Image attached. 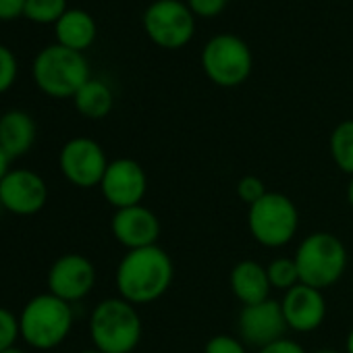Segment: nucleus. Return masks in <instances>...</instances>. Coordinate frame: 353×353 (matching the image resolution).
Wrapping results in <instances>:
<instances>
[{"label":"nucleus","instance_id":"nucleus-1","mask_svg":"<svg viewBox=\"0 0 353 353\" xmlns=\"http://www.w3.org/2000/svg\"><path fill=\"white\" fill-rule=\"evenodd\" d=\"M174 266L160 245L129 250L114 272L119 297L137 305L160 299L172 285Z\"/></svg>","mask_w":353,"mask_h":353},{"label":"nucleus","instance_id":"nucleus-2","mask_svg":"<svg viewBox=\"0 0 353 353\" xmlns=\"http://www.w3.org/2000/svg\"><path fill=\"white\" fill-rule=\"evenodd\" d=\"M73 307L52 293L34 295L19 312L21 341L38 351H50L65 343L73 328Z\"/></svg>","mask_w":353,"mask_h":353},{"label":"nucleus","instance_id":"nucleus-3","mask_svg":"<svg viewBox=\"0 0 353 353\" xmlns=\"http://www.w3.org/2000/svg\"><path fill=\"white\" fill-rule=\"evenodd\" d=\"M141 332L137 307L123 297H106L90 314V336L102 353H133Z\"/></svg>","mask_w":353,"mask_h":353},{"label":"nucleus","instance_id":"nucleus-4","mask_svg":"<svg viewBox=\"0 0 353 353\" xmlns=\"http://www.w3.org/2000/svg\"><path fill=\"white\" fill-rule=\"evenodd\" d=\"M32 75L40 92L50 98H73L81 85L92 79L83 52L50 44L42 48L32 65Z\"/></svg>","mask_w":353,"mask_h":353},{"label":"nucleus","instance_id":"nucleus-5","mask_svg":"<svg viewBox=\"0 0 353 353\" xmlns=\"http://www.w3.org/2000/svg\"><path fill=\"white\" fill-rule=\"evenodd\" d=\"M293 258L301 283L320 291L339 283L347 268V250L343 241L326 231L303 237Z\"/></svg>","mask_w":353,"mask_h":353},{"label":"nucleus","instance_id":"nucleus-6","mask_svg":"<svg viewBox=\"0 0 353 353\" xmlns=\"http://www.w3.org/2000/svg\"><path fill=\"white\" fill-rule=\"evenodd\" d=\"M248 227L252 237L264 248L287 245L299 227V212L293 200L279 192H268L260 202L250 206Z\"/></svg>","mask_w":353,"mask_h":353},{"label":"nucleus","instance_id":"nucleus-7","mask_svg":"<svg viewBox=\"0 0 353 353\" xmlns=\"http://www.w3.org/2000/svg\"><path fill=\"white\" fill-rule=\"evenodd\" d=\"M202 65L206 75L223 85L233 88L243 83L252 73V50L250 46L231 34L214 36L202 52Z\"/></svg>","mask_w":353,"mask_h":353},{"label":"nucleus","instance_id":"nucleus-8","mask_svg":"<svg viewBox=\"0 0 353 353\" xmlns=\"http://www.w3.org/2000/svg\"><path fill=\"white\" fill-rule=\"evenodd\" d=\"M108 162L104 148L92 137H71L59 152V168L63 176L79 190L100 188Z\"/></svg>","mask_w":353,"mask_h":353},{"label":"nucleus","instance_id":"nucleus-9","mask_svg":"<svg viewBox=\"0 0 353 353\" xmlns=\"http://www.w3.org/2000/svg\"><path fill=\"white\" fill-rule=\"evenodd\" d=\"M148 36L162 48H181L194 36V15L181 0H156L143 13Z\"/></svg>","mask_w":353,"mask_h":353},{"label":"nucleus","instance_id":"nucleus-10","mask_svg":"<svg viewBox=\"0 0 353 353\" xmlns=\"http://www.w3.org/2000/svg\"><path fill=\"white\" fill-rule=\"evenodd\" d=\"M48 202L44 176L32 168H11L0 181V208L15 216H34Z\"/></svg>","mask_w":353,"mask_h":353},{"label":"nucleus","instance_id":"nucleus-11","mask_svg":"<svg viewBox=\"0 0 353 353\" xmlns=\"http://www.w3.org/2000/svg\"><path fill=\"white\" fill-rule=\"evenodd\" d=\"M100 192L114 210L137 206L148 192V174L143 166L133 158L110 160L102 176Z\"/></svg>","mask_w":353,"mask_h":353},{"label":"nucleus","instance_id":"nucleus-12","mask_svg":"<svg viewBox=\"0 0 353 353\" xmlns=\"http://www.w3.org/2000/svg\"><path fill=\"white\" fill-rule=\"evenodd\" d=\"M46 283L48 293L73 305L75 301H81L92 293L96 285V266L90 258L71 252L52 262Z\"/></svg>","mask_w":353,"mask_h":353},{"label":"nucleus","instance_id":"nucleus-13","mask_svg":"<svg viewBox=\"0 0 353 353\" xmlns=\"http://www.w3.org/2000/svg\"><path fill=\"white\" fill-rule=\"evenodd\" d=\"M285 314L281 301L266 299L254 305H243L239 314V334L245 345L252 347H266L285 336L287 330Z\"/></svg>","mask_w":353,"mask_h":353},{"label":"nucleus","instance_id":"nucleus-14","mask_svg":"<svg viewBox=\"0 0 353 353\" xmlns=\"http://www.w3.org/2000/svg\"><path fill=\"white\" fill-rule=\"evenodd\" d=\"M110 233L127 252L141 250V248L158 245L160 221L150 208L137 204V206L114 210L110 219Z\"/></svg>","mask_w":353,"mask_h":353},{"label":"nucleus","instance_id":"nucleus-15","mask_svg":"<svg viewBox=\"0 0 353 353\" xmlns=\"http://www.w3.org/2000/svg\"><path fill=\"white\" fill-rule=\"evenodd\" d=\"M285 322L295 332H312L322 326L326 318V301L320 289L310 285H295L281 299Z\"/></svg>","mask_w":353,"mask_h":353},{"label":"nucleus","instance_id":"nucleus-16","mask_svg":"<svg viewBox=\"0 0 353 353\" xmlns=\"http://www.w3.org/2000/svg\"><path fill=\"white\" fill-rule=\"evenodd\" d=\"M36 137L38 127L30 112L21 108H11L0 114V148L11 160L26 156L34 148Z\"/></svg>","mask_w":353,"mask_h":353},{"label":"nucleus","instance_id":"nucleus-17","mask_svg":"<svg viewBox=\"0 0 353 353\" xmlns=\"http://www.w3.org/2000/svg\"><path fill=\"white\" fill-rule=\"evenodd\" d=\"M229 285L233 295L243 305H254L270 299V281L266 266L256 260H241L233 266L229 274Z\"/></svg>","mask_w":353,"mask_h":353},{"label":"nucleus","instance_id":"nucleus-18","mask_svg":"<svg viewBox=\"0 0 353 353\" xmlns=\"http://www.w3.org/2000/svg\"><path fill=\"white\" fill-rule=\"evenodd\" d=\"M57 44L83 52L96 38V21L81 9H67V13L54 23Z\"/></svg>","mask_w":353,"mask_h":353},{"label":"nucleus","instance_id":"nucleus-19","mask_svg":"<svg viewBox=\"0 0 353 353\" xmlns=\"http://www.w3.org/2000/svg\"><path fill=\"white\" fill-rule=\"evenodd\" d=\"M73 104H75V108H77V112L81 117L98 121V119H104L112 110L114 98H112L110 88L104 81L92 77L73 96Z\"/></svg>","mask_w":353,"mask_h":353},{"label":"nucleus","instance_id":"nucleus-20","mask_svg":"<svg viewBox=\"0 0 353 353\" xmlns=\"http://www.w3.org/2000/svg\"><path fill=\"white\" fill-rule=\"evenodd\" d=\"M328 148L334 164L353 176V119L343 121L332 129Z\"/></svg>","mask_w":353,"mask_h":353},{"label":"nucleus","instance_id":"nucleus-21","mask_svg":"<svg viewBox=\"0 0 353 353\" xmlns=\"http://www.w3.org/2000/svg\"><path fill=\"white\" fill-rule=\"evenodd\" d=\"M266 272H268V281H270V287L274 289H281V291H289L293 289L295 285L301 283L299 279V270H297V264H295V258H274L272 262H268L266 266Z\"/></svg>","mask_w":353,"mask_h":353},{"label":"nucleus","instance_id":"nucleus-22","mask_svg":"<svg viewBox=\"0 0 353 353\" xmlns=\"http://www.w3.org/2000/svg\"><path fill=\"white\" fill-rule=\"evenodd\" d=\"M67 13V0H28L23 17L34 23H57Z\"/></svg>","mask_w":353,"mask_h":353},{"label":"nucleus","instance_id":"nucleus-23","mask_svg":"<svg viewBox=\"0 0 353 353\" xmlns=\"http://www.w3.org/2000/svg\"><path fill=\"white\" fill-rule=\"evenodd\" d=\"M19 339H21L19 314L0 305V351H7V349L15 347V343Z\"/></svg>","mask_w":353,"mask_h":353},{"label":"nucleus","instance_id":"nucleus-24","mask_svg":"<svg viewBox=\"0 0 353 353\" xmlns=\"http://www.w3.org/2000/svg\"><path fill=\"white\" fill-rule=\"evenodd\" d=\"M19 75V63L11 48L0 44V94L9 92Z\"/></svg>","mask_w":353,"mask_h":353},{"label":"nucleus","instance_id":"nucleus-25","mask_svg":"<svg viewBox=\"0 0 353 353\" xmlns=\"http://www.w3.org/2000/svg\"><path fill=\"white\" fill-rule=\"evenodd\" d=\"M235 190H237V198L243 204H248V206H254L256 202H260L268 194L264 181L260 179V176H256V174L241 176V179L237 181V185H235Z\"/></svg>","mask_w":353,"mask_h":353},{"label":"nucleus","instance_id":"nucleus-26","mask_svg":"<svg viewBox=\"0 0 353 353\" xmlns=\"http://www.w3.org/2000/svg\"><path fill=\"white\" fill-rule=\"evenodd\" d=\"M204 353H248V349L233 334H214L212 339H208Z\"/></svg>","mask_w":353,"mask_h":353},{"label":"nucleus","instance_id":"nucleus-27","mask_svg":"<svg viewBox=\"0 0 353 353\" xmlns=\"http://www.w3.org/2000/svg\"><path fill=\"white\" fill-rule=\"evenodd\" d=\"M227 5V0H190L192 11H196L202 17H214L219 15Z\"/></svg>","mask_w":353,"mask_h":353},{"label":"nucleus","instance_id":"nucleus-28","mask_svg":"<svg viewBox=\"0 0 353 353\" xmlns=\"http://www.w3.org/2000/svg\"><path fill=\"white\" fill-rule=\"evenodd\" d=\"M258 353H305V349L297 341L283 336V339H279V341L258 349Z\"/></svg>","mask_w":353,"mask_h":353},{"label":"nucleus","instance_id":"nucleus-29","mask_svg":"<svg viewBox=\"0 0 353 353\" xmlns=\"http://www.w3.org/2000/svg\"><path fill=\"white\" fill-rule=\"evenodd\" d=\"M28 0H0V21H11L23 15Z\"/></svg>","mask_w":353,"mask_h":353},{"label":"nucleus","instance_id":"nucleus-30","mask_svg":"<svg viewBox=\"0 0 353 353\" xmlns=\"http://www.w3.org/2000/svg\"><path fill=\"white\" fill-rule=\"evenodd\" d=\"M11 170V158L5 154V150L0 148V181H3V176Z\"/></svg>","mask_w":353,"mask_h":353},{"label":"nucleus","instance_id":"nucleus-31","mask_svg":"<svg viewBox=\"0 0 353 353\" xmlns=\"http://www.w3.org/2000/svg\"><path fill=\"white\" fill-rule=\"evenodd\" d=\"M345 353H353V328L347 332V339H345Z\"/></svg>","mask_w":353,"mask_h":353},{"label":"nucleus","instance_id":"nucleus-32","mask_svg":"<svg viewBox=\"0 0 353 353\" xmlns=\"http://www.w3.org/2000/svg\"><path fill=\"white\" fill-rule=\"evenodd\" d=\"M347 202H349V206H351V210H353V176H351V181H349V185H347Z\"/></svg>","mask_w":353,"mask_h":353},{"label":"nucleus","instance_id":"nucleus-33","mask_svg":"<svg viewBox=\"0 0 353 353\" xmlns=\"http://www.w3.org/2000/svg\"><path fill=\"white\" fill-rule=\"evenodd\" d=\"M0 353H26L23 349H19L17 345L15 347H11V349H7V351H0Z\"/></svg>","mask_w":353,"mask_h":353},{"label":"nucleus","instance_id":"nucleus-34","mask_svg":"<svg viewBox=\"0 0 353 353\" xmlns=\"http://www.w3.org/2000/svg\"><path fill=\"white\" fill-rule=\"evenodd\" d=\"M314 353H341V351H334V349H318Z\"/></svg>","mask_w":353,"mask_h":353},{"label":"nucleus","instance_id":"nucleus-35","mask_svg":"<svg viewBox=\"0 0 353 353\" xmlns=\"http://www.w3.org/2000/svg\"><path fill=\"white\" fill-rule=\"evenodd\" d=\"M79 353H102V351L94 347V349H83V351H79Z\"/></svg>","mask_w":353,"mask_h":353}]
</instances>
